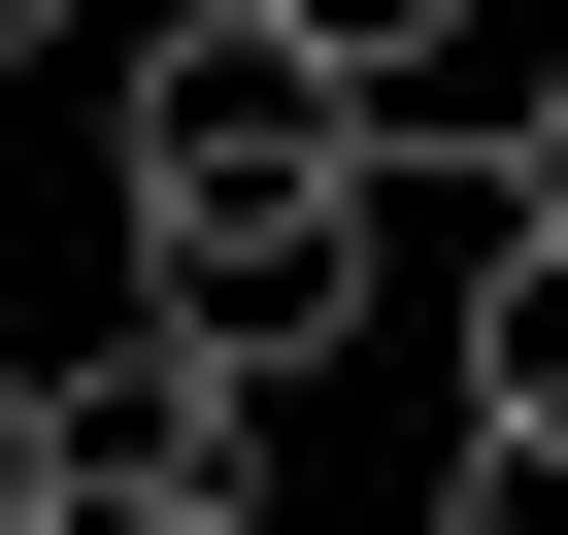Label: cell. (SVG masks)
Instances as JSON below:
<instances>
[{
    "instance_id": "obj_1",
    "label": "cell",
    "mask_w": 568,
    "mask_h": 535,
    "mask_svg": "<svg viewBox=\"0 0 568 535\" xmlns=\"http://www.w3.org/2000/svg\"><path fill=\"white\" fill-rule=\"evenodd\" d=\"M368 134H402V68H335L302 0H134V68H101L134 234H302V201H368Z\"/></svg>"
},
{
    "instance_id": "obj_2",
    "label": "cell",
    "mask_w": 568,
    "mask_h": 535,
    "mask_svg": "<svg viewBox=\"0 0 568 535\" xmlns=\"http://www.w3.org/2000/svg\"><path fill=\"white\" fill-rule=\"evenodd\" d=\"M234 435H267V369H234L201 302H134V335H68V502H234Z\"/></svg>"
},
{
    "instance_id": "obj_3",
    "label": "cell",
    "mask_w": 568,
    "mask_h": 535,
    "mask_svg": "<svg viewBox=\"0 0 568 535\" xmlns=\"http://www.w3.org/2000/svg\"><path fill=\"white\" fill-rule=\"evenodd\" d=\"M468 402H501V435H568V234H535V201L468 234Z\"/></svg>"
},
{
    "instance_id": "obj_4",
    "label": "cell",
    "mask_w": 568,
    "mask_h": 535,
    "mask_svg": "<svg viewBox=\"0 0 568 535\" xmlns=\"http://www.w3.org/2000/svg\"><path fill=\"white\" fill-rule=\"evenodd\" d=\"M435 535H568V435H501V402H468V468H435Z\"/></svg>"
},
{
    "instance_id": "obj_5",
    "label": "cell",
    "mask_w": 568,
    "mask_h": 535,
    "mask_svg": "<svg viewBox=\"0 0 568 535\" xmlns=\"http://www.w3.org/2000/svg\"><path fill=\"white\" fill-rule=\"evenodd\" d=\"M0 535H68V369L0 335Z\"/></svg>"
},
{
    "instance_id": "obj_6",
    "label": "cell",
    "mask_w": 568,
    "mask_h": 535,
    "mask_svg": "<svg viewBox=\"0 0 568 535\" xmlns=\"http://www.w3.org/2000/svg\"><path fill=\"white\" fill-rule=\"evenodd\" d=\"M302 34H335V68H435V34H468V0H302Z\"/></svg>"
},
{
    "instance_id": "obj_7",
    "label": "cell",
    "mask_w": 568,
    "mask_h": 535,
    "mask_svg": "<svg viewBox=\"0 0 568 535\" xmlns=\"http://www.w3.org/2000/svg\"><path fill=\"white\" fill-rule=\"evenodd\" d=\"M68 535H302V502H267V468H234V502H68Z\"/></svg>"
},
{
    "instance_id": "obj_8",
    "label": "cell",
    "mask_w": 568,
    "mask_h": 535,
    "mask_svg": "<svg viewBox=\"0 0 568 535\" xmlns=\"http://www.w3.org/2000/svg\"><path fill=\"white\" fill-rule=\"evenodd\" d=\"M34 34H68V0H0V68H34Z\"/></svg>"
}]
</instances>
